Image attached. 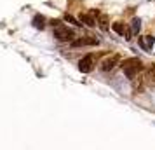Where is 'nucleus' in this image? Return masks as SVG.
I'll return each mask as SVG.
<instances>
[{
	"label": "nucleus",
	"mask_w": 155,
	"mask_h": 150,
	"mask_svg": "<svg viewBox=\"0 0 155 150\" xmlns=\"http://www.w3.org/2000/svg\"><path fill=\"white\" fill-rule=\"evenodd\" d=\"M120 66H122L124 73L127 75V79H131V80L136 79V77H138V72L143 68L140 58H129V59H124V61L120 63Z\"/></svg>",
	"instance_id": "nucleus-1"
},
{
	"label": "nucleus",
	"mask_w": 155,
	"mask_h": 150,
	"mask_svg": "<svg viewBox=\"0 0 155 150\" xmlns=\"http://www.w3.org/2000/svg\"><path fill=\"white\" fill-rule=\"evenodd\" d=\"M54 37H56L58 40H61V42H68V40H73V30H70L68 26H63V25H59L54 28Z\"/></svg>",
	"instance_id": "nucleus-2"
},
{
	"label": "nucleus",
	"mask_w": 155,
	"mask_h": 150,
	"mask_svg": "<svg viewBox=\"0 0 155 150\" xmlns=\"http://www.w3.org/2000/svg\"><path fill=\"white\" fill-rule=\"evenodd\" d=\"M92 68H94V58H92V54H87V56H84L80 59L78 70L82 73H89V72H92Z\"/></svg>",
	"instance_id": "nucleus-3"
},
{
	"label": "nucleus",
	"mask_w": 155,
	"mask_h": 150,
	"mask_svg": "<svg viewBox=\"0 0 155 150\" xmlns=\"http://www.w3.org/2000/svg\"><path fill=\"white\" fill-rule=\"evenodd\" d=\"M119 63V56H112V58H106L105 61L101 63V70L103 72H110L115 68V65Z\"/></svg>",
	"instance_id": "nucleus-4"
},
{
	"label": "nucleus",
	"mask_w": 155,
	"mask_h": 150,
	"mask_svg": "<svg viewBox=\"0 0 155 150\" xmlns=\"http://www.w3.org/2000/svg\"><path fill=\"white\" fill-rule=\"evenodd\" d=\"M153 44H155V38L152 35H145V37L140 38V45L143 47V49H147V51H152Z\"/></svg>",
	"instance_id": "nucleus-5"
},
{
	"label": "nucleus",
	"mask_w": 155,
	"mask_h": 150,
	"mask_svg": "<svg viewBox=\"0 0 155 150\" xmlns=\"http://www.w3.org/2000/svg\"><path fill=\"white\" fill-rule=\"evenodd\" d=\"M80 23H85L87 26H96V21L91 14H80Z\"/></svg>",
	"instance_id": "nucleus-6"
},
{
	"label": "nucleus",
	"mask_w": 155,
	"mask_h": 150,
	"mask_svg": "<svg viewBox=\"0 0 155 150\" xmlns=\"http://www.w3.org/2000/svg\"><path fill=\"white\" fill-rule=\"evenodd\" d=\"M112 28H113V32H115V33H119V35H126V26H124V25H122V23H113L112 25Z\"/></svg>",
	"instance_id": "nucleus-7"
},
{
	"label": "nucleus",
	"mask_w": 155,
	"mask_h": 150,
	"mask_svg": "<svg viewBox=\"0 0 155 150\" xmlns=\"http://www.w3.org/2000/svg\"><path fill=\"white\" fill-rule=\"evenodd\" d=\"M44 21H45V19H44V16H35V18H33V26L42 30L44 28Z\"/></svg>",
	"instance_id": "nucleus-8"
},
{
	"label": "nucleus",
	"mask_w": 155,
	"mask_h": 150,
	"mask_svg": "<svg viewBox=\"0 0 155 150\" xmlns=\"http://www.w3.org/2000/svg\"><path fill=\"white\" fill-rule=\"evenodd\" d=\"M133 33L134 35H138L140 33V30H141V19H133Z\"/></svg>",
	"instance_id": "nucleus-9"
},
{
	"label": "nucleus",
	"mask_w": 155,
	"mask_h": 150,
	"mask_svg": "<svg viewBox=\"0 0 155 150\" xmlns=\"http://www.w3.org/2000/svg\"><path fill=\"white\" fill-rule=\"evenodd\" d=\"M99 26H101V28H103V30H106V28H108V25H106V23H108V16H106V14H101V16H99Z\"/></svg>",
	"instance_id": "nucleus-10"
},
{
	"label": "nucleus",
	"mask_w": 155,
	"mask_h": 150,
	"mask_svg": "<svg viewBox=\"0 0 155 150\" xmlns=\"http://www.w3.org/2000/svg\"><path fill=\"white\" fill-rule=\"evenodd\" d=\"M84 42H85V45H98L99 40H98V38H94V37H85Z\"/></svg>",
	"instance_id": "nucleus-11"
},
{
	"label": "nucleus",
	"mask_w": 155,
	"mask_h": 150,
	"mask_svg": "<svg viewBox=\"0 0 155 150\" xmlns=\"http://www.w3.org/2000/svg\"><path fill=\"white\" fill-rule=\"evenodd\" d=\"M64 19H66L68 23H73V25H77V26H80V25H82V23H78L77 19H75L73 16H70V14H66V16H64Z\"/></svg>",
	"instance_id": "nucleus-12"
},
{
	"label": "nucleus",
	"mask_w": 155,
	"mask_h": 150,
	"mask_svg": "<svg viewBox=\"0 0 155 150\" xmlns=\"http://www.w3.org/2000/svg\"><path fill=\"white\" fill-rule=\"evenodd\" d=\"M51 25L56 28V26H59V25H61V21H59V19H52V21H51Z\"/></svg>",
	"instance_id": "nucleus-13"
},
{
	"label": "nucleus",
	"mask_w": 155,
	"mask_h": 150,
	"mask_svg": "<svg viewBox=\"0 0 155 150\" xmlns=\"http://www.w3.org/2000/svg\"><path fill=\"white\" fill-rule=\"evenodd\" d=\"M89 14H91L92 18H94V16H101V14H99V11H98V9H92V11L89 12Z\"/></svg>",
	"instance_id": "nucleus-14"
},
{
	"label": "nucleus",
	"mask_w": 155,
	"mask_h": 150,
	"mask_svg": "<svg viewBox=\"0 0 155 150\" xmlns=\"http://www.w3.org/2000/svg\"><path fill=\"white\" fill-rule=\"evenodd\" d=\"M153 66H155V65H153Z\"/></svg>",
	"instance_id": "nucleus-15"
}]
</instances>
